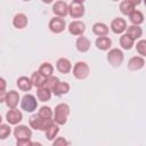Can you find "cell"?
<instances>
[{
  "label": "cell",
  "mask_w": 146,
  "mask_h": 146,
  "mask_svg": "<svg viewBox=\"0 0 146 146\" xmlns=\"http://www.w3.org/2000/svg\"><path fill=\"white\" fill-rule=\"evenodd\" d=\"M92 32H94L95 35H97V38L98 36H107V34L110 32V29L105 23L97 22L92 25Z\"/></svg>",
  "instance_id": "ac0fdd59"
},
{
  "label": "cell",
  "mask_w": 146,
  "mask_h": 146,
  "mask_svg": "<svg viewBox=\"0 0 146 146\" xmlns=\"http://www.w3.org/2000/svg\"><path fill=\"white\" fill-rule=\"evenodd\" d=\"M6 96H7V91H6V90L0 91V104H1V103H5V100H6Z\"/></svg>",
  "instance_id": "8d00e7d4"
},
{
  "label": "cell",
  "mask_w": 146,
  "mask_h": 146,
  "mask_svg": "<svg viewBox=\"0 0 146 146\" xmlns=\"http://www.w3.org/2000/svg\"><path fill=\"white\" fill-rule=\"evenodd\" d=\"M21 102V97H19V94L15 90H10V91H7V96H6V105L9 107V110L11 108H16L18 103Z\"/></svg>",
  "instance_id": "4fadbf2b"
},
{
  "label": "cell",
  "mask_w": 146,
  "mask_h": 146,
  "mask_svg": "<svg viewBox=\"0 0 146 146\" xmlns=\"http://www.w3.org/2000/svg\"><path fill=\"white\" fill-rule=\"evenodd\" d=\"M14 137L17 140H19V139H31V137H32V130L27 125L17 124L16 128L14 129Z\"/></svg>",
  "instance_id": "ba28073f"
},
{
  "label": "cell",
  "mask_w": 146,
  "mask_h": 146,
  "mask_svg": "<svg viewBox=\"0 0 146 146\" xmlns=\"http://www.w3.org/2000/svg\"><path fill=\"white\" fill-rule=\"evenodd\" d=\"M31 146H43L41 143H36V141H34V143H32L31 144Z\"/></svg>",
  "instance_id": "74e56055"
},
{
  "label": "cell",
  "mask_w": 146,
  "mask_h": 146,
  "mask_svg": "<svg viewBox=\"0 0 146 146\" xmlns=\"http://www.w3.org/2000/svg\"><path fill=\"white\" fill-rule=\"evenodd\" d=\"M21 107L23 111H25L27 113H32L38 107V100L33 95L26 94L21 99Z\"/></svg>",
  "instance_id": "277c9868"
},
{
  "label": "cell",
  "mask_w": 146,
  "mask_h": 146,
  "mask_svg": "<svg viewBox=\"0 0 146 146\" xmlns=\"http://www.w3.org/2000/svg\"><path fill=\"white\" fill-rule=\"evenodd\" d=\"M70 106L66 103H60L55 106L52 120L57 125H64L67 122V117L70 115Z\"/></svg>",
  "instance_id": "6da1fadb"
},
{
  "label": "cell",
  "mask_w": 146,
  "mask_h": 146,
  "mask_svg": "<svg viewBox=\"0 0 146 146\" xmlns=\"http://www.w3.org/2000/svg\"><path fill=\"white\" fill-rule=\"evenodd\" d=\"M30 80H31V82H32V86L38 89V88L43 87V83H44L46 78H44L43 75H41V74L39 73V71H35V72L32 73Z\"/></svg>",
  "instance_id": "603a6c76"
},
{
  "label": "cell",
  "mask_w": 146,
  "mask_h": 146,
  "mask_svg": "<svg viewBox=\"0 0 146 146\" xmlns=\"http://www.w3.org/2000/svg\"><path fill=\"white\" fill-rule=\"evenodd\" d=\"M38 115L44 120L47 119H52V115H54V111L51 110V107L49 106H41L39 108V112H38Z\"/></svg>",
  "instance_id": "f546056e"
},
{
  "label": "cell",
  "mask_w": 146,
  "mask_h": 146,
  "mask_svg": "<svg viewBox=\"0 0 146 146\" xmlns=\"http://www.w3.org/2000/svg\"><path fill=\"white\" fill-rule=\"evenodd\" d=\"M51 91L41 87V88H38L36 89V98L40 100V102H48L50 98H51Z\"/></svg>",
  "instance_id": "83f0119b"
},
{
  "label": "cell",
  "mask_w": 146,
  "mask_h": 146,
  "mask_svg": "<svg viewBox=\"0 0 146 146\" xmlns=\"http://www.w3.org/2000/svg\"><path fill=\"white\" fill-rule=\"evenodd\" d=\"M52 13L56 15V17L64 18L68 15V3L66 1H56L52 5Z\"/></svg>",
  "instance_id": "52a82bcc"
},
{
  "label": "cell",
  "mask_w": 146,
  "mask_h": 146,
  "mask_svg": "<svg viewBox=\"0 0 146 146\" xmlns=\"http://www.w3.org/2000/svg\"><path fill=\"white\" fill-rule=\"evenodd\" d=\"M129 19L132 23L131 25H137L139 26L141 23H144V14L140 10L135 9L130 15H129Z\"/></svg>",
  "instance_id": "d4e9b609"
},
{
  "label": "cell",
  "mask_w": 146,
  "mask_h": 146,
  "mask_svg": "<svg viewBox=\"0 0 146 146\" xmlns=\"http://www.w3.org/2000/svg\"><path fill=\"white\" fill-rule=\"evenodd\" d=\"M31 139H19L16 141V146H31Z\"/></svg>",
  "instance_id": "e575fe53"
},
{
  "label": "cell",
  "mask_w": 146,
  "mask_h": 146,
  "mask_svg": "<svg viewBox=\"0 0 146 146\" xmlns=\"http://www.w3.org/2000/svg\"><path fill=\"white\" fill-rule=\"evenodd\" d=\"M1 122H2V117H1V115H0V124H1Z\"/></svg>",
  "instance_id": "f35d334b"
},
{
  "label": "cell",
  "mask_w": 146,
  "mask_h": 146,
  "mask_svg": "<svg viewBox=\"0 0 146 146\" xmlns=\"http://www.w3.org/2000/svg\"><path fill=\"white\" fill-rule=\"evenodd\" d=\"M51 146H68V141L64 137H56L52 140V145Z\"/></svg>",
  "instance_id": "836d02e7"
},
{
  "label": "cell",
  "mask_w": 146,
  "mask_h": 146,
  "mask_svg": "<svg viewBox=\"0 0 146 146\" xmlns=\"http://www.w3.org/2000/svg\"><path fill=\"white\" fill-rule=\"evenodd\" d=\"M70 89H71V87H70V84H68L67 82H62V81H59V82L54 87V89L51 90V94L55 95V96H63V95L68 94Z\"/></svg>",
  "instance_id": "44dd1931"
},
{
  "label": "cell",
  "mask_w": 146,
  "mask_h": 146,
  "mask_svg": "<svg viewBox=\"0 0 146 146\" xmlns=\"http://www.w3.org/2000/svg\"><path fill=\"white\" fill-rule=\"evenodd\" d=\"M90 46H91L90 40L87 36H83V35L78 36V39L75 41V48H76L78 51H80V52H87L90 49Z\"/></svg>",
  "instance_id": "e0dca14e"
},
{
  "label": "cell",
  "mask_w": 146,
  "mask_h": 146,
  "mask_svg": "<svg viewBox=\"0 0 146 146\" xmlns=\"http://www.w3.org/2000/svg\"><path fill=\"white\" fill-rule=\"evenodd\" d=\"M58 82H59V79H58L57 76L51 75V76H49V78H46L44 83H43V88H46V89H48V90L51 91V90L54 89V87H55Z\"/></svg>",
  "instance_id": "4dcf8cb0"
},
{
  "label": "cell",
  "mask_w": 146,
  "mask_h": 146,
  "mask_svg": "<svg viewBox=\"0 0 146 146\" xmlns=\"http://www.w3.org/2000/svg\"><path fill=\"white\" fill-rule=\"evenodd\" d=\"M58 132H59V125H57L55 122L44 131V133H46V137H47V139L48 140H50V141H52L56 137H57V135H58Z\"/></svg>",
  "instance_id": "f1b7e54d"
},
{
  "label": "cell",
  "mask_w": 146,
  "mask_h": 146,
  "mask_svg": "<svg viewBox=\"0 0 146 146\" xmlns=\"http://www.w3.org/2000/svg\"><path fill=\"white\" fill-rule=\"evenodd\" d=\"M29 24V19H27V16L23 13H18L14 16L13 18V25L18 29V30H22L24 27H26Z\"/></svg>",
  "instance_id": "2e32d148"
},
{
  "label": "cell",
  "mask_w": 146,
  "mask_h": 146,
  "mask_svg": "<svg viewBox=\"0 0 146 146\" xmlns=\"http://www.w3.org/2000/svg\"><path fill=\"white\" fill-rule=\"evenodd\" d=\"M48 27L49 30L55 33V34H58V33H62L64 32V30L66 29V22L64 18H59V17H54L49 21V24H48Z\"/></svg>",
  "instance_id": "8992f818"
},
{
  "label": "cell",
  "mask_w": 146,
  "mask_h": 146,
  "mask_svg": "<svg viewBox=\"0 0 146 146\" xmlns=\"http://www.w3.org/2000/svg\"><path fill=\"white\" fill-rule=\"evenodd\" d=\"M110 29L115 34H123L127 30V22L122 17H116L111 22Z\"/></svg>",
  "instance_id": "9c48e42d"
},
{
  "label": "cell",
  "mask_w": 146,
  "mask_h": 146,
  "mask_svg": "<svg viewBox=\"0 0 146 146\" xmlns=\"http://www.w3.org/2000/svg\"><path fill=\"white\" fill-rule=\"evenodd\" d=\"M136 50L141 57H145L146 56V40L144 39L139 40L136 44Z\"/></svg>",
  "instance_id": "d6a6232c"
},
{
  "label": "cell",
  "mask_w": 146,
  "mask_h": 146,
  "mask_svg": "<svg viewBox=\"0 0 146 146\" xmlns=\"http://www.w3.org/2000/svg\"><path fill=\"white\" fill-rule=\"evenodd\" d=\"M124 59V54L119 48H111L107 52V62L113 67H119Z\"/></svg>",
  "instance_id": "7a4b0ae2"
},
{
  "label": "cell",
  "mask_w": 146,
  "mask_h": 146,
  "mask_svg": "<svg viewBox=\"0 0 146 146\" xmlns=\"http://www.w3.org/2000/svg\"><path fill=\"white\" fill-rule=\"evenodd\" d=\"M140 3V1H132V0H123L120 3V11L123 15L129 16L135 9H136V5Z\"/></svg>",
  "instance_id": "9a60e30c"
},
{
  "label": "cell",
  "mask_w": 146,
  "mask_h": 146,
  "mask_svg": "<svg viewBox=\"0 0 146 146\" xmlns=\"http://www.w3.org/2000/svg\"><path fill=\"white\" fill-rule=\"evenodd\" d=\"M16 84H17L18 89L22 91H30L33 88L32 82H31L30 78H27V76H19L16 81Z\"/></svg>",
  "instance_id": "7402d4cb"
},
{
  "label": "cell",
  "mask_w": 146,
  "mask_h": 146,
  "mask_svg": "<svg viewBox=\"0 0 146 146\" xmlns=\"http://www.w3.org/2000/svg\"><path fill=\"white\" fill-rule=\"evenodd\" d=\"M95 46L97 47V49L106 51L110 50L112 47V40L108 36H98L95 41Z\"/></svg>",
  "instance_id": "d6986e66"
},
{
  "label": "cell",
  "mask_w": 146,
  "mask_h": 146,
  "mask_svg": "<svg viewBox=\"0 0 146 146\" xmlns=\"http://www.w3.org/2000/svg\"><path fill=\"white\" fill-rule=\"evenodd\" d=\"M125 34H128L133 41H136V40H138V39L141 38V35H143V29L140 26H137V25H129V26H127Z\"/></svg>",
  "instance_id": "ffe728a7"
},
{
  "label": "cell",
  "mask_w": 146,
  "mask_h": 146,
  "mask_svg": "<svg viewBox=\"0 0 146 146\" xmlns=\"http://www.w3.org/2000/svg\"><path fill=\"white\" fill-rule=\"evenodd\" d=\"M56 68L59 73L62 74H67L72 71V63L70 62V59L65 58V57H62V58H58L57 62H56Z\"/></svg>",
  "instance_id": "5bb4252c"
},
{
  "label": "cell",
  "mask_w": 146,
  "mask_h": 146,
  "mask_svg": "<svg viewBox=\"0 0 146 146\" xmlns=\"http://www.w3.org/2000/svg\"><path fill=\"white\" fill-rule=\"evenodd\" d=\"M133 44H135V41L128 34H125V33L121 34V36H120V46H121L122 49L130 50L133 47Z\"/></svg>",
  "instance_id": "484cf974"
},
{
  "label": "cell",
  "mask_w": 146,
  "mask_h": 146,
  "mask_svg": "<svg viewBox=\"0 0 146 146\" xmlns=\"http://www.w3.org/2000/svg\"><path fill=\"white\" fill-rule=\"evenodd\" d=\"M43 120H44V119L40 117V116L38 115V113H36V114H33V115L30 116V119H29V124H30V127H31L32 129H34V130H41L42 124H43Z\"/></svg>",
  "instance_id": "cb8c5ba5"
},
{
  "label": "cell",
  "mask_w": 146,
  "mask_h": 146,
  "mask_svg": "<svg viewBox=\"0 0 146 146\" xmlns=\"http://www.w3.org/2000/svg\"><path fill=\"white\" fill-rule=\"evenodd\" d=\"M90 73V67L86 62H76L73 66V76L78 80H84Z\"/></svg>",
  "instance_id": "3957f363"
},
{
  "label": "cell",
  "mask_w": 146,
  "mask_h": 146,
  "mask_svg": "<svg viewBox=\"0 0 146 146\" xmlns=\"http://www.w3.org/2000/svg\"><path fill=\"white\" fill-rule=\"evenodd\" d=\"M6 88H7V82H6V80H5L3 78H0V91L6 90Z\"/></svg>",
  "instance_id": "d590c367"
},
{
  "label": "cell",
  "mask_w": 146,
  "mask_h": 146,
  "mask_svg": "<svg viewBox=\"0 0 146 146\" xmlns=\"http://www.w3.org/2000/svg\"><path fill=\"white\" fill-rule=\"evenodd\" d=\"M38 71H39V73H40L41 75H43L44 78H49V76H51L52 73H54V66H52L50 63L44 62V63H42V64L40 65V67H39Z\"/></svg>",
  "instance_id": "4316f807"
},
{
  "label": "cell",
  "mask_w": 146,
  "mask_h": 146,
  "mask_svg": "<svg viewBox=\"0 0 146 146\" xmlns=\"http://www.w3.org/2000/svg\"><path fill=\"white\" fill-rule=\"evenodd\" d=\"M67 30H68L70 34L74 35V36H81L86 32V24L82 21H73L68 24Z\"/></svg>",
  "instance_id": "30bf717a"
},
{
  "label": "cell",
  "mask_w": 146,
  "mask_h": 146,
  "mask_svg": "<svg viewBox=\"0 0 146 146\" xmlns=\"http://www.w3.org/2000/svg\"><path fill=\"white\" fill-rule=\"evenodd\" d=\"M6 120L8 124L11 125H17L22 120H23V114L17 108H11L6 113Z\"/></svg>",
  "instance_id": "8fae6325"
},
{
  "label": "cell",
  "mask_w": 146,
  "mask_h": 146,
  "mask_svg": "<svg viewBox=\"0 0 146 146\" xmlns=\"http://www.w3.org/2000/svg\"><path fill=\"white\" fill-rule=\"evenodd\" d=\"M11 133V128L9 124H5V123H1L0 124V139L3 140L6 139L7 137H9V135Z\"/></svg>",
  "instance_id": "1f68e13d"
},
{
  "label": "cell",
  "mask_w": 146,
  "mask_h": 146,
  "mask_svg": "<svg viewBox=\"0 0 146 146\" xmlns=\"http://www.w3.org/2000/svg\"><path fill=\"white\" fill-rule=\"evenodd\" d=\"M86 13L84 3L79 0H73L68 5V15L72 18H81Z\"/></svg>",
  "instance_id": "5b68a950"
},
{
  "label": "cell",
  "mask_w": 146,
  "mask_h": 146,
  "mask_svg": "<svg viewBox=\"0 0 146 146\" xmlns=\"http://www.w3.org/2000/svg\"><path fill=\"white\" fill-rule=\"evenodd\" d=\"M144 66H145V58L141 57V56H133V57H131L128 60V64H127L128 70L133 71V72L141 70Z\"/></svg>",
  "instance_id": "7c38bea8"
}]
</instances>
